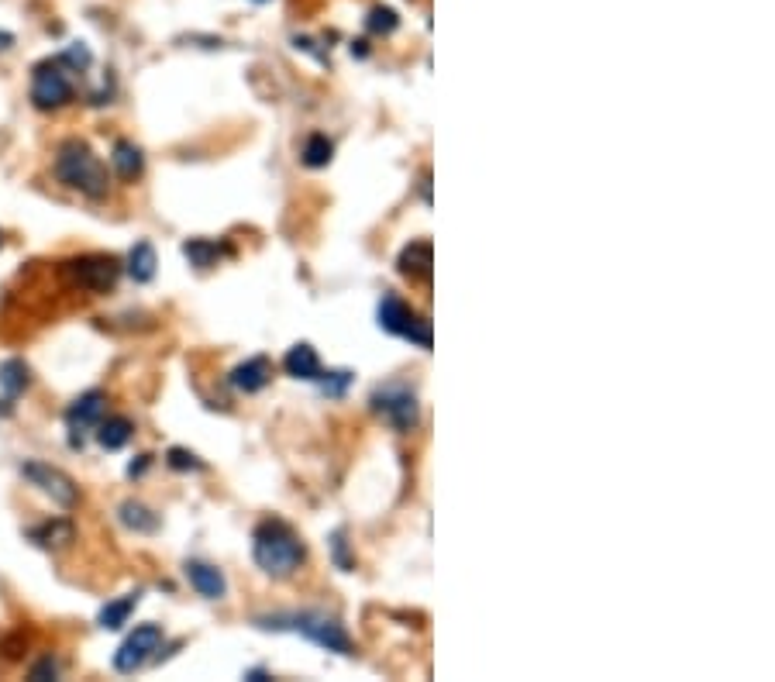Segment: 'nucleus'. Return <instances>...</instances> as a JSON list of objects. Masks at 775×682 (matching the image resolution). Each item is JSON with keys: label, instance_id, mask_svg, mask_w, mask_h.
<instances>
[{"label": "nucleus", "instance_id": "nucleus-25", "mask_svg": "<svg viewBox=\"0 0 775 682\" xmlns=\"http://www.w3.org/2000/svg\"><path fill=\"white\" fill-rule=\"evenodd\" d=\"M393 28H397V14H393L390 7H376V11L369 14V31H376V35H390Z\"/></svg>", "mask_w": 775, "mask_h": 682}, {"label": "nucleus", "instance_id": "nucleus-20", "mask_svg": "<svg viewBox=\"0 0 775 682\" xmlns=\"http://www.w3.org/2000/svg\"><path fill=\"white\" fill-rule=\"evenodd\" d=\"M28 366L21 359H7L0 362V390L7 393V397H18V393L28 390Z\"/></svg>", "mask_w": 775, "mask_h": 682}, {"label": "nucleus", "instance_id": "nucleus-14", "mask_svg": "<svg viewBox=\"0 0 775 682\" xmlns=\"http://www.w3.org/2000/svg\"><path fill=\"white\" fill-rule=\"evenodd\" d=\"M186 579H190V586L197 589L200 596H207V600H221V596L228 593V583H224L221 572L211 569V565H204V562L186 565Z\"/></svg>", "mask_w": 775, "mask_h": 682}, {"label": "nucleus", "instance_id": "nucleus-5", "mask_svg": "<svg viewBox=\"0 0 775 682\" xmlns=\"http://www.w3.org/2000/svg\"><path fill=\"white\" fill-rule=\"evenodd\" d=\"M159 645H162V627L159 624L135 627V631L121 641V648L114 651V669L124 672V676H131V672H138L145 662H152V655L159 651Z\"/></svg>", "mask_w": 775, "mask_h": 682}, {"label": "nucleus", "instance_id": "nucleus-16", "mask_svg": "<svg viewBox=\"0 0 775 682\" xmlns=\"http://www.w3.org/2000/svg\"><path fill=\"white\" fill-rule=\"evenodd\" d=\"M183 255L190 259V266L211 269V266H217L221 255H231V245H217L211 238H190V242L183 245Z\"/></svg>", "mask_w": 775, "mask_h": 682}, {"label": "nucleus", "instance_id": "nucleus-31", "mask_svg": "<svg viewBox=\"0 0 775 682\" xmlns=\"http://www.w3.org/2000/svg\"><path fill=\"white\" fill-rule=\"evenodd\" d=\"M255 4H269V0H255Z\"/></svg>", "mask_w": 775, "mask_h": 682}, {"label": "nucleus", "instance_id": "nucleus-9", "mask_svg": "<svg viewBox=\"0 0 775 682\" xmlns=\"http://www.w3.org/2000/svg\"><path fill=\"white\" fill-rule=\"evenodd\" d=\"M21 472H25V479H31V483H35L45 496H52L59 507H76V500H80V490H76L73 479H69L66 472L52 469V465L25 462V465H21Z\"/></svg>", "mask_w": 775, "mask_h": 682}, {"label": "nucleus", "instance_id": "nucleus-1", "mask_svg": "<svg viewBox=\"0 0 775 682\" xmlns=\"http://www.w3.org/2000/svg\"><path fill=\"white\" fill-rule=\"evenodd\" d=\"M56 176H59V183H66L69 190L83 193V197H90V200H104L107 197V186H111L104 162H100L97 155L90 152L87 142H76V138L59 149V155H56Z\"/></svg>", "mask_w": 775, "mask_h": 682}, {"label": "nucleus", "instance_id": "nucleus-2", "mask_svg": "<svg viewBox=\"0 0 775 682\" xmlns=\"http://www.w3.org/2000/svg\"><path fill=\"white\" fill-rule=\"evenodd\" d=\"M252 552H255V562H259V569L266 572V576H273V579L293 576V572L300 569V562H304V545H300L297 534H293L290 527L279 524V521L259 524Z\"/></svg>", "mask_w": 775, "mask_h": 682}, {"label": "nucleus", "instance_id": "nucleus-22", "mask_svg": "<svg viewBox=\"0 0 775 682\" xmlns=\"http://www.w3.org/2000/svg\"><path fill=\"white\" fill-rule=\"evenodd\" d=\"M31 538H35L42 548H62L66 541H73V527H69V521H49V524L35 527Z\"/></svg>", "mask_w": 775, "mask_h": 682}, {"label": "nucleus", "instance_id": "nucleus-17", "mask_svg": "<svg viewBox=\"0 0 775 682\" xmlns=\"http://www.w3.org/2000/svg\"><path fill=\"white\" fill-rule=\"evenodd\" d=\"M131 431H135V424L128 417H107V421L97 424V441L107 452H118V448H124L131 441Z\"/></svg>", "mask_w": 775, "mask_h": 682}, {"label": "nucleus", "instance_id": "nucleus-18", "mask_svg": "<svg viewBox=\"0 0 775 682\" xmlns=\"http://www.w3.org/2000/svg\"><path fill=\"white\" fill-rule=\"evenodd\" d=\"M138 600H142V593H128V596H121V600L107 603V607L100 610V617H97L100 627H104V631H118V627H124V624H128V617L135 614Z\"/></svg>", "mask_w": 775, "mask_h": 682}, {"label": "nucleus", "instance_id": "nucleus-30", "mask_svg": "<svg viewBox=\"0 0 775 682\" xmlns=\"http://www.w3.org/2000/svg\"><path fill=\"white\" fill-rule=\"evenodd\" d=\"M11 42H14L11 35H0V52H4V49H11Z\"/></svg>", "mask_w": 775, "mask_h": 682}, {"label": "nucleus", "instance_id": "nucleus-27", "mask_svg": "<svg viewBox=\"0 0 775 682\" xmlns=\"http://www.w3.org/2000/svg\"><path fill=\"white\" fill-rule=\"evenodd\" d=\"M62 62H66V66L69 69H73V73H76V69H87L90 66V49H87V45H73V49H69V52H62V56H59Z\"/></svg>", "mask_w": 775, "mask_h": 682}, {"label": "nucleus", "instance_id": "nucleus-4", "mask_svg": "<svg viewBox=\"0 0 775 682\" xmlns=\"http://www.w3.org/2000/svg\"><path fill=\"white\" fill-rule=\"evenodd\" d=\"M379 328L414 341L421 348H431V321L417 317L400 297H383V304H379Z\"/></svg>", "mask_w": 775, "mask_h": 682}, {"label": "nucleus", "instance_id": "nucleus-6", "mask_svg": "<svg viewBox=\"0 0 775 682\" xmlns=\"http://www.w3.org/2000/svg\"><path fill=\"white\" fill-rule=\"evenodd\" d=\"M118 259L114 255H83V259H73L66 262V276L73 279L76 286H83V290L90 293H107L114 290V283H118Z\"/></svg>", "mask_w": 775, "mask_h": 682}, {"label": "nucleus", "instance_id": "nucleus-7", "mask_svg": "<svg viewBox=\"0 0 775 682\" xmlns=\"http://www.w3.org/2000/svg\"><path fill=\"white\" fill-rule=\"evenodd\" d=\"M286 620H290L293 631H300L304 638L314 641V645H321V648H328V651H338V655H348V651H352V641H348L345 627H341L335 617L293 614V617H286Z\"/></svg>", "mask_w": 775, "mask_h": 682}, {"label": "nucleus", "instance_id": "nucleus-10", "mask_svg": "<svg viewBox=\"0 0 775 682\" xmlns=\"http://www.w3.org/2000/svg\"><path fill=\"white\" fill-rule=\"evenodd\" d=\"M104 407H107V397L100 390H90V393H83V397H76L73 403H69L66 428L73 431V448L83 445V434L93 431L100 421H104Z\"/></svg>", "mask_w": 775, "mask_h": 682}, {"label": "nucleus", "instance_id": "nucleus-29", "mask_svg": "<svg viewBox=\"0 0 775 682\" xmlns=\"http://www.w3.org/2000/svg\"><path fill=\"white\" fill-rule=\"evenodd\" d=\"M149 459H152V455H138V462L128 465V476H142V472L149 469Z\"/></svg>", "mask_w": 775, "mask_h": 682}, {"label": "nucleus", "instance_id": "nucleus-15", "mask_svg": "<svg viewBox=\"0 0 775 682\" xmlns=\"http://www.w3.org/2000/svg\"><path fill=\"white\" fill-rule=\"evenodd\" d=\"M111 162H114V169H118V176L121 180H138L142 176V169H145V155H142V149H138L135 142H114V155H111Z\"/></svg>", "mask_w": 775, "mask_h": 682}, {"label": "nucleus", "instance_id": "nucleus-26", "mask_svg": "<svg viewBox=\"0 0 775 682\" xmlns=\"http://www.w3.org/2000/svg\"><path fill=\"white\" fill-rule=\"evenodd\" d=\"M166 462L173 465L176 472H190V469H204V462L197 459L193 452H186V448H169Z\"/></svg>", "mask_w": 775, "mask_h": 682}, {"label": "nucleus", "instance_id": "nucleus-19", "mask_svg": "<svg viewBox=\"0 0 775 682\" xmlns=\"http://www.w3.org/2000/svg\"><path fill=\"white\" fill-rule=\"evenodd\" d=\"M128 276L135 283H152L155 276V248L149 242H138L128 255Z\"/></svg>", "mask_w": 775, "mask_h": 682}, {"label": "nucleus", "instance_id": "nucleus-13", "mask_svg": "<svg viewBox=\"0 0 775 682\" xmlns=\"http://www.w3.org/2000/svg\"><path fill=\"white\" fill-rule=\"evenodd\" d=\"M283 369L290 372L293 379H310V383L321 379V359H317V352L307 345V341H300V345H293L290 352H286Z\"/></svg>", "mask_w": 775, "mask_h": 682}, {"label": "nucleus", "instance_id": "nucleus-28", "mask_svg": "<svg viewBox=\"0 0 775 682\" xmlns=\"http://www.w3.org/2000/svg\"><path fill=\"white\" fill-rule=\"evenodd\" d=\"M59 676V665L56 658H42V662L31 669V679H56Z\"/></svg>", "mask_w": 775, "mask_h": 682}, {"label": "nucleus", "instance_id": "nucleus-21", "mask_svg": "<svg viewBox=\"0 0 775 682\" xmlns=\"http://www.w3.org/2000/svg\"><path fill=\"white\" fill-rule=\"evenodd\" d=\"M121 521H124V527H131V531H142V534H152L155 527H159V517H155L149 507L135 503V500L121 503Z\"/></svg>", "mask_w": 775, "mask_h": 682}, {"label": "nucleus", "instance_id": "nucleus-12", "mask_svg": "<svg viewBox=\"0 0 775 682\" xmlns=\"http://www.w3.org/2000/svg\"><path fill=\"white\" fill-rule=\"evenodd\" d=\"M431 266H434V255L428 242H410L400 252V273L414 279V283H431Z\"/></svg>", "mask_w": 775, "mask_h": 682}, {"label": "nucleus", "instance_id": "nucleus-8", "mask_svg": "<svg viewBox=\"0 0 775 682\" xmlns=\"http://www.w3.org/2000/svg\"><path fill=\"white\" fill-rule=\"evenodd\" d=\"M372 410L383 414L397 431L417 428V397L407 386H383V390H376L372 393Z\"/></svg>", "mask_w": 775, "mask_h": 682}, {"label": "nucleus", "instance_id": "nucleus-11", "mask_svg": "<svg viewBox=\"0 0 775 682\" xmlns=\"http://www.w3.org/2000/svg\"><path fill=\"white\" fill-rule=\"evenodd\" d=\"M269 376H273V366L262 355H255V359H245L242 366L231 369V386L238 393H259L269 386Z\"/></svg>", "mask_w": 775, "mask_h": 682}, {"label": "nucleus", "instance_id": "nucleus-24", "mask_svg": "<svg viewBox=\"0 0 775 682\" xmlns=\"http://www.w3.org/2000/svg\"><path fill=\"white\" fill-rule=\"evenodd\" d=\"M348 383H352V372H345V369L328 372V379L321 376V390H324V397H341V393L348 390Z\"/></svg>", "mask_w": 775, "mask_h": 682}, {"label": "nucleus", "instance_id": "nucleus-23", "mask_svg": "<svg viewBox=\"0 0 775 682\" xmlns=\"http://www.w3.org/2000/svg\"><path fill=\"white\" fill-rule=\"evenodd\" d=\"M331 155H335V145H331L328 138H324V135H310L300 159H304L307 169H324L331 162Z\"/></svg>", "mask_w": 775, "mask_h": 682}, {"label": "nucleus", "instance_id": "nucleus-3", "mask_svg": "<svg viewBox=\"0 0 775 682\" xmlns=\"http://www.w3.org/2000/svg\"><path fill=\"white\" fill-rule=\"evenodd\" d=\"M73 69L62 59H45L35 66L31 73V100H35L38 111H59L73 100V80H69Z\"/></svg>", "mask_w": 775, "mask_h": 682}]
</instances>
